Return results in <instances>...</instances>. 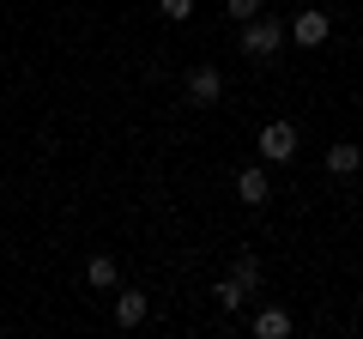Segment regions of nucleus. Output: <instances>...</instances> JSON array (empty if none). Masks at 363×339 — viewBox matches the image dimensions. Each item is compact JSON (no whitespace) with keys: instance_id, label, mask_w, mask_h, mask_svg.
<instances>
[{"instance_id":"nucleus-1","label":"nucleus","mask_w":363,"mask_h":339,"mask_svg":"<svg viewBox=\"0 0 363 339\" xmlns=\"http://www.w3.org/2000/svg\"><path fill=\"white\" fill-rule=\"evenodd\" d=\"M279 49H285V25H279V18H248V25H242V55L272 61Z\"/></svg>"},{"instance_id":"nucleus-2","label":"nucleus","mask_w":363,"mask_h":339,"mask_svg":"<svg viewBox=\"0 0 363 339\" xmlns=\"http://www.w3.org/2000/svg\"><path fill=\"white\" fill-rule=\"evenodd\" d=\"M260 157H267V164L297 157V128H291V121H267V128H260Z\"/></svg>"},{"instance_id":"nucleus-3","label":"nucleus","mask_w":363,"mask_h":339,"mask_svg":"<svg viewBox=\"0 0 363 339\" xmlns=\"http://www.w3.org/2000/svg\"><path fill=\"white\" fill-rule=\"evenodd\" d=\"M291 37H297V43H303V49H321V43H327V37H333V18H327V13H321V6H303V13H297V18H291Z\"/></svg>"},{"instance_id":"nucleus-4","label":"nucleus","mask_w":363,"mask_h":339,"mask_svg":"<svg viewBox=\"0 0 363 339\" xmlns=\"http://www.w3.org/2000/svg\"><path fill=\"white\" fill-rule=\"evenodd\" d=\"M224 97V73L218 67H194L188 73V104H218Z\"/></svg>"},{"instance_id":"nucleus-5","label":"nucleus","mask_w":363,"mask_h":339,"mask_svg":"<svg viewBox=\"0 0 363 339\" xmlns=\"http://www.w3.org/2000/svg\"><path fill=\"white\" fill-rule=\"evenodd\" d=\"M267 194H272V182H267V170H260V164L236 170V200H242V206H267Z\"/></svg>"},{"instance_id":"nucleus-6","label":"nucleus","mask_w":363,"mask_h":339,"mask_svg":"<svg viewBox=\"0 0 363 339\" xmlns=\"http://www.w3.org/2000/svg\"><path fill=\"white\" fill-rule=\"evenodd\" d=\"M145 309H152V303H145V291H121V297H116V321H121V327H140Z\"/></svg>"},{"instance_id":"nucleus-7","label":"nucleus","mask_w":363,"mask_h":339,"mask_svg":"<svg viewBox=\"0 0 363 339\" xmlns=\"http://www.w3.org/2000/svg\"><path fill=\"white\" fill-rule=\"evenodd\" d=\"M357 164H363V152H357V145H345V140H339V145H327V170H333V176H357Z\"/></svg>"},{"instance_id":"nucleus-8","label":"nucleus","mask_w":363,"mask_h":339,"mask_svg":"<svg viewBox=\"0 0 363 339\" xmlns=\"http://www.w3.org/2000/svg\"><path fill=\"white\" fill-rule=\"evenodd\" d=\"M291 333V315L285 309H260L255 315V339H285Z\"/></svg>"},{"instance_id":"nucleus-9","label":"nucleus","mask_w":363,"mask_h":339,"mask_svg":"<svg viewBox=\"0 0 363 339\" xmlns=\"http://www.w3.org/2000/svg\"><path fill=\"white\" fill-rule=\"evenodd\" d=\"M230 279H236V285L248 291V297H255V291H260V261H255V255H236V267H230Z\"/></svg>"},{"instance_id":"nucleus-10","label":"nucleus","mask_w":363,"mask_h":339,"mask_svg":"<svg viewBox=\"0 0 363 339\" xmlns=\"http://www.w3.org/2000/svg\"><path fill=\"white\" fill-rule=\"evenodd\" d=\"M85 279H91L97 291H109V285H116V261H109V255H91V261H85Z\"/></svg>"},{"instance_id":"nucleus-11","label":"nucleus","mask_w":363,"mask_h":339,"mask_svg":"<svg viewBox=\"0 0 363 339\" xmlns=\"http://www.w3.org/2000/svg\"><path fill=\"white\" fill-rule=\"evenodd\" d=\"M212 297H218V309H242V303H248V291L236 285V279H218V285H212Z\"/></svg>"},{"instance_id":"nucleus-12","label":"nucleus","mask_w":363,"mask_h":339,"mask_svg":"<svg viewBox=\"0 0 363 339\" xmlns=\"http://www.w3.org/2000/svg\"><path fill=\"white\" fill-rule=\"evenodd\" d=\"M157 13H164L169 25H182V18H194V0H157Z\"/></svg>"},{"instance_id":"nucleus-13","label":"nucleus","mask_w":363,"mask_h":339,"mask_svg":"<svg viewBox=\"0 0 363 339\" xmlns=\"http://www.w3.org/2000/svg\"><path fill=\"white\" fill-rule=\"evenodd\" d=\"M224 13H230L236 25H248V18H260V0H224Z\"/></svg>"}]
</instances>
